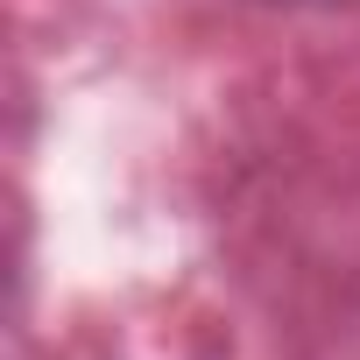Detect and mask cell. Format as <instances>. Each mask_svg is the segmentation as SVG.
Listing matches in <instances>:
<instances>
[{"label": "cell", "instance_id": "1", "mask_svg": "<svg viewBox=\"0 0 360 360\" xmlns=\"http://www.w3.org/2000/svg\"><path fill=\"white\" fill-rule=\"evenodd\" d=\"M240 8H339V0H240Z\"/></svg>", "mask_w": 360, "mask_h": 360}]
</instances>
